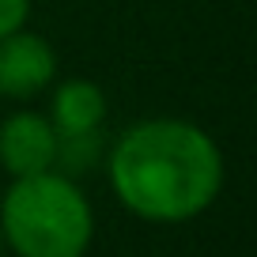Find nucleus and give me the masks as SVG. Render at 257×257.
<instances>
[{
  "label": "nucleus",
  "mask_w": 257,
  "mask_h": 257,
  "mask_svg": "<svg viewBox=\"0 0 257 257\" xmlns=\"http://www.w3.org/2000/svg\"><path fill=\"white\" fill-rule=\"evenodd\" d=\"M0 253H4V234H0Z\"/></svg>",
  "instance_id": "nucleus-7"
},
{
  "label": "nucleus",
  "mask_w": 257,
  "mask_h": 257,
  "mask_svg": "<svg viewBox=\"0 0 257 257\" xmlns=\"http://www.w3.org/2000/svg\"><path fill=\"white\" fill-rule=\"evenodd\" d=\"M0 234L16 257H83L95 238L87 193L64 170L12 178L0 197Z\"/></svg>",
  "instance_id": "nucleus-2"
},
{
  "label": "nucleus",
  "mask_w": 257,
  "mask_h": 257,
  "mask_svg": "<svg viewBox=\"0 0 257 257\" xmlns=\"http://www.w3.org/2000/svg\"><path fill=\"white\" fill-rule=\"evenodd\" d=\"M106 113H110V98L87 76H68V80H53L49 87V125H53L57 140H91L102 137Z\"/></svg>",
  "instance_id": "nucleus-5"
},
{
  "label": "nucleus",
  "mask_w": 257,
  "mask_h": 257,
  "mask_svg": "<svg viewBox=\"0 0 257 257\" xmlns=\"http://www.w3.org/2000/svg\"><path fill=\"white\" fill-rule=\"evenodd\" d=\"M57 80V49L42 34L19 31L0 38V98H16V102H31V98L46 95Z\"/></svg>",
  "instance_id": "nucleus-3"
},
{
  "label": "nucleus",
  "mask_w": 257,
  "mask_h": 257,
  "mask_svg": "<svg viewBox=\"0 0 257 257\" xmlns=\"http://www.w3.org/2000/svg\"><path fill=\"white\" fill-rule=\"evenodd\" d=\"M121 208L144 223H189L216 204L227 163L208 128L185 117H144L106 152Z\"/></svg>",
  "instance_id": "nucleus-1"
},
{
  "label": "nucleus",
  "mask_w": 257,
  "mask_h": 257,
  "mask_svg": "<svg viewBox=\"0 0 257 257\" xmlns=\"http://www.w3.org/2000/svg\"><path fill=\"white\" fill-rule=\"evenodd\" d=\"M57 167V133L46 113L16 110L0 121V170L8 178H27Z\"/></svg>",
  "instance_id": "nucleus-4"
},
{
  "label": "nucleus",
  "mask_w": 257,
  "mask_h": 257,
  "mask_svg": "<svg viewBox=\"0 0 257 257\" xmlns=\"http://www.w3.org/2000/svg\"><path fill=\"white\" fill-rule=\"evenodd\" d=\"M27 19H31V0H0V38L27 27Z\"/></svg>",
  "instance_id": "nucleus-6"
}]
</instances>
